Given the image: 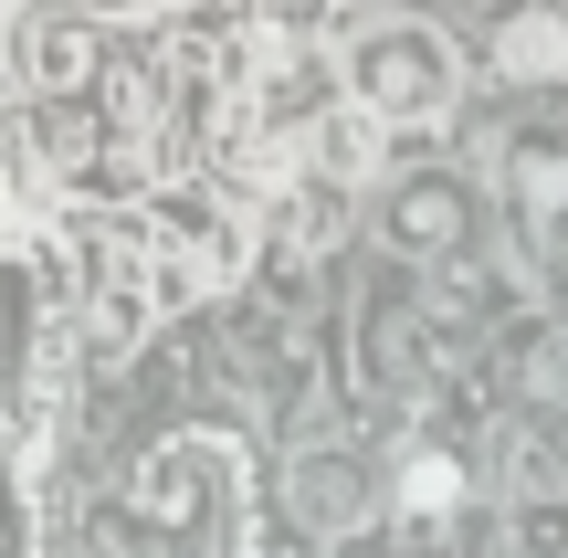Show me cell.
<instances>
[{
    "label": "cell",
    "instance_id": "1",
    "mask_svg": "<svg viewBox=\"0 0 568 558\" xmlns=\"http://www.w3.org/2000/svg\"><path fill=\"white\" fill-rule=\"evenodd\" d=\"M464 95V53L432 21H368L347 42V105H368L379 126H443Z\"/></svg>",
    "mask_w": 568,
    "mask_h": 558
},
{
    "label": "cell",
    "instance_id": "2",
    "mask_svg": "<svg viewBox=\"0 0 568 558\" xmlns=\"http://www.w3.org/2000/svg\"><path fill=\"white\" fill-rule=\"evenodd\" d=\"M21 74H32V95H42V105L95 95V84H105V32H95L84 11H63V0H53V11L21 21Z\"/></svg>",
    "mask_w": 568,
    "mask_h": 558
},
{
    "label": "cell",
    "instance_id": "3",
    "mask_svg": "<svg viewBox=\"0 0 568 558\" xmlns=\"http://www.w3.org/2000/svg\"><path fill=\"white\" fill-rule=\"evenodd\" d=\"M389 243L453 253V243H464V190H453V180H410L400 201H389Z\"/></svg>",
    "mask_w": 568,
    "mask_h": 558
},
{
    "label": "cell",
    "instance_id": "4",
    "mask_svg": "<svg viewBox=\"0 0 568 558\" xmlns=\"http://www.w3.org/2000/svg\"><path fill=\"white\" fill-rule=\"evenodd\" d=\"M495 63H506V74H568V21L558 11H516L506 32H495Z\"/></svg>",
    "mask_w": 568,
    "mask_h": 558
},
{
    "label": "cell",
    "instance_id": "5",
    "mask_svg": "<svg viewBox=\"0 0 568 558\" xmlns=\"http://www.w3.org/2000/svg\"><path fill=\"white\" fill-rule=\"evenodd\" d=\"M453 506H464V464H453V454H410L400 464V517L410 527H443Z\"/></svg>",
    "mask_w": 568,
    "mask_h": 558
},
{
    "label": "cell",
    "instance_id": "6",
    "mask_svg": "<svg viewBox=\"0 0 568 558\" xmlns=\"http://www.w3.org/2000/svg\"><path fill=\"white\" fill-rule=\"evenodd\" d=\"M305 517H316V527H347V464H305Z\"/></svg>",
    "mask_w": 568,
    "mask_h": 558
},
{
    "label": "cell",
    "instance_id": "7",
    "mask_svg": "<svg viewBox=\"0 0 568 558\" xmlns=\"http://www.w3.org/2000/svg\"><path fill=\"white\" fill-rule=\"evenodd\" d=\"M516 548L527 558H568V506H527V517H516Z\"/></svg>",
    "mask_w": 568,
    "mask_h": 558
}]
</instances>
